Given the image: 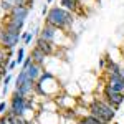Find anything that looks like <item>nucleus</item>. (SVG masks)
I'll list each match as a JSON object with an SVG mask.
<instances>
[{
  "label": "nucleus",
  "mask_w": 124,
  "mask_h": 124,
  "mask_svg": "<svg viewBox=\"0 0 124 124\" xmlns=\"http://www.w3.org/2000/svg\"><path fill=\"white\" fill-rule=\"evenodd\" d=\"M45 23L53 27V28L68 33L73 27V23H75V13H71V12L56 5V7H51L48 10L46 17H45Z\"/></svg>",
  "instance_id": "f257e3e1"
},
{
  "label": "nucleus",
  "mask_w": 124,
  "mask_h": 124,
  "mask_svg": "<svg viewBox=\"0 0 124 124\" xmlns=\"http://www.w3.org/2000/svg\"><path fill=\"white\" fill-rule=\"evenodd\" d=\"M88 111H89V114L93 117H96V119H99V121H103L106 124L114 121V117H116V109L106 101L104 98L93 99L89 108H88Z\"/></svg>",
  "instance_id": "f03ea898"
},
{
  "label": "nucleus",
  "mask_w": 124,
  "mask_h": 124,
  "mask_svg": "<svg viewBox=\"0 0 124 124\" xmlns=\"http://www.w3.org/2000/svg\"><path fill=\"white\" fill-rule=\"evenodd\" d=\"M22 41L20 35H13V33H8L7 30L3 28V25L0 27V46L5 48V50H17L18 43Z\"/></svg>",
  "instance_id": "7ed1b4c3"
},
{
  "label": "nucleus",
  "mask_w": 124,
  "mask_h": 124,
  "mask_svg": "<svg viewBox=\"0 0 124 124\" xmlns=\"http://www.w3.org/2000/svg\"><path fill=\"white\" fill-rule=\"evenodd\" d=\"M8 109H12L17 116H23L25 117V113H27V98L12 93V98H10V103H8Z\"/></svg>",
  "instance_id": "20e7f679"
},
{
  "label": "nucleus",
  "mask_w": 124,
  "mask_h": 124,
  "mask_svg": "<svg viewBox=\"0 0 124 124\" xmlns=\"http://www.w3.org/2000/svg\"><path fill=\"white\" fill-rule=\"evenodd\" d=\"M103 98H104L106 101L114 108L116 111H117V109H119V106L124 103V93H117V91H114V89H111L109 86H104Z\"/></svg>",
  "instance_id": "39448f33"
},
{
  "label": "nucleus",
  "mask_w": 124,
  "mask_h": 124,
  "mask_svg": "<svg viewBox=\"0 0 124 124\" xmlns=\"http://www.w3.org/2000/svg\"><path fill=\"white\" fill-rule=\"evenodd\" d=\"M106 75H108L106 86H109L117 93H124V78L121 76V73L117 71V73H106Z\"/></svg>",
  "instance_id": "423d86ee"
},
{
  "label": "nucleus",
  "mask_w": 124,
  "mask_h": 124,
  "mask_svg": "<svg viewBox=\"0 0 124 124\" xmlns=\"http://www.w3.org/2000/svg\"><path fill=\"white\" fill-rule=\"evenodd\" d=\"M60 7L71 13H78L83 7V2L81 0H60Z\"/></svg>",
  "instance_id": "0eeeda50"
},
{
  "label": "nucleus",
  "mask_w": 124,
  "mask_h": 124,
  "mask_svg": "<svg viewBox=\"0 0 124 124\" xmlns=\"http://www.w3.org/2000/svg\"><path fill=\"white\" fill-rule=\"evenodd\" d=\"M35 46L38 48V50H41L46 56H51L53 53H55V45L53 43H48V41H45V40L41 38V37H37V40H35Z\"/></svg>",
  "instance_id": "6e6552de"
},
{
  "label": "nucleus",
  "mask_w": 124,
  "mask_h": 124,
  "mask_svg": "<svg viewBox=\"0 0 124 124\" xmlns=\"http://www.w3.org/2000/svg\"><path fill=\"white\" fill-rule=\"evenodd\" d=\"M25 71H27V78L37 83V81L40 79V76H41V73H43V66H40V65H37V63H31Z\"/></svg>",
  "instance_id": "1a4fd4ad"
},
{
  "label": "nucleus",
  "mask_w": 124,
  "mask_h": 124,
  "mask_svg": "<svg viewBox=\"0 0 124 124\" xmlns=\"http://www.w3.org/2000/svg\"><path fill=\"white\" fill-rule=\"evenodd\" d=\"M28 15H30V8H27V7H17V5H13V8L10 10V13H8V17L23 20V22H27Z\"/></svg>",
  "instance_id": "9d476101"
},
{
  "label": "nucleus",
  "mask_w": 124,
  "mask_h": 124,
  "mask_svg": "<svg viewBox=\"0 0 124 124\" xmlns=\"http://www.w3.org/2000/svg\"><path fill=\"white\" fill-rule=\"evenodd\" d=\"M30 56H31V61L33 63H37V65H40V66H45V61H46V55L41 51V50H38L37 46H33V50H31V53H30Z\"/></svg>",
  "instance_id": "9b49d317"
},
{
  "label": "nucleus",
  "mask_w": 124,
  "mask_h": 124,
  "mask_svg": "<svg viewBox=\"0 0 124 124\" xmlns=\"http://www.w3.org/2000/svg\"><path fill=\"white\" fill-rule=\"evenodd\" d=\"M78 124H106V123H103V121H99V119L93 117L91 114H86V116H83V117H79Z\"/></svg>",
  "instance_id": "f8f14e48"
},
{
  "label": "nucleus",
  "mask_w": 124,
  "mask_h": 124,
  "mask_svg": "<svg viewBox=\"0 0 124 124\" xmlns=\"http://www.w3.org/2000/svg\"><path fill=\"white\" fill-rule=\"evenodd\" d=\"M17 56H15V61H17V65H22L23 63V60L27 58V55H25V46H20L17 48V53H15Z\"/></svg>",
  "instance_id": "ddd939ff"
},
{
  "label": "nucleus",
  "mask_w": 124,
  "mask_h": 124,
  "mask_svg": "<svg viewBox=\"0 0 124 124\" xmlns=\"http://www.w3.org/2000/svg\"><path fill=\"white\" fill-rule=\"evenodd\" d=\"M25 79H27V71H25V70H20V71H18V76L15 78V88L22 86Z\"/></svg>",
  "instance_id": "4468645a"
},
{
  "label": "nucleus",
  "mask_w": 124,
  "mask_h": 124,
  "mask_svg": "<svg viewBox=\"0 0 124 124\" xmlns=\"http://www.w3.org/2000/svg\"><path fill=\"white\" fill-rule=\"evenodd\" d=\"M35 38V35H33V31H30L28 35H27V38L23 40V46H31V41Z\"/></svg>",
  "instance_id": "2eb2a0df"
},
{
  "label": "nucleus",
  "mask_w": 124,
  "mask_h": 124,
  "mask_svg": "<svg viewBox=\"0 0 124 124\" xmlns=\"http://www.w3.org/2000/svg\"><path fill=\"white\" fill-rule=\"evenodd\" d=\"M12 79H13V75H12V73H8L7 76L3 78V83H2V86H5V88H8V85L12 83Z\"/></svg>",
  "instance_id": "dca6fc26"
},
{
  "label": "nucleus",
  "mask_w": 124,
  "mask_h": 124,
  "mask_svg": "<svg viewBox=\"0 0 124 124\" xmlns=\"http://www.w3.org/2000/svg\"><path fill=\"white\" fill-rule=\"evenodd\" d=\"M31 63H33V61H31V56L28 55V56L23 60V63H22V70H27V68H28L30 65H31Z\"/></svg>",
  "instance_id": "f3484780"
},
{
  "label": "nucleus",
  "mask_w": 124,
  "mask_h": 124,
  "mask_svg": "<svg viewBox=\"0 0 124 124\" xmlns=\"http://www.w3.org/2000/svg\"><path fill=\"white\" fill-rule=\"evenodd\" d=\"M7 109H8V103H7V101H0V116L5 114Z\"/></svg>",
  "instance_id": "a211bd4d"
},
{
  "label": "nucleus",
  "mask_w": 124,
  "mask_h": 124,
  "mask_svg": "<svg viewBox=\"0 0 124 124\" xmlns=\"http://www.w3.org/2000/svg\"><path fill=\"white\" fill-rule=\"evenodd\" d=\"M98 65H99V70H103V71L106 70V65H108V60H106V55H104V56H101V58H99V63H98Z\"/></svg>",
  "instance_id": "6ab92c4d"
},
{
  "label": "nucleus",
  "mask_w": 124,
  "mask_h": 124,
  "mask_svg": "<svg viewBox=\"0 0 124 124\" xmlns=\"http://www.w3.org/2000/svg\"><path fill=\"white\" fill-rule=\"evenodd\" d=\"M17 66H18V65H17V61H15V60H12V61L8 63V66H7V68H8V71L12 73V71H13V70H15Z\"/></svg>",
  "instance_id": "aec40b11"
},
{
  "label": "nucleus",
  "mask_w": 124,
  "mask_h": 124,
  "mask_svg": "<svg viewBox=\"0 0 124 124\" xmlns=\"http://www.w3.org/2000/svg\"><path fill=\"white\" fill-rule=\"evenodd\" d=\"M48 3H45V5H43V8H41V15H43V17H46V13H48Z\"/></svg>",
  "instance_id": "412c9836"
},
{
  "label": "nucleus",
  "mask_w": 124,
  "mask_h": 124,
  "mask_svg": "<svg viewBox=\"0 0 124 124\" xmlns=\"http://www.w3.org/2000/svg\"><path fill=\"white\" fill-rule=\"evenodd\" d=\"M7 93H8V88H5V86H2V94L7 96Z\"/></svg>",
  "instance_id": "4be33fe9"
},
{
  "label": "nucleus",
  "mask_w": 124,
  "mask_h": 124,
  "mask_svg": "<svg viewBox=\"0 0 124 124\" xmlns=\"http://www.w3.org/2000/svg\"><path fill=\"white\" fill-rule=\"evenodd\" d=\"M0 124H8V123H7V119H5V117H3V116H2V117H0Z\"/></svg>",
  "instance_id": "5701e85b"
},
{
  "label": "nucleus",
  "mask_w": 124,
  "mask_h": 124,
  "mask_svg": "<svg viewBox=\"0 0 124 124\" xmlns=\"http://www.w3.org/2000/svg\"><path fill=\"white\" fill-rule=\"evenodd\" d=\"M2 83H3V76L0 75V86H2Z\"/></svg>",
  "instance_id": "b1692460"
},
{
  "label": "nucleus",
  "mask_w": 124,
  "mask_h": 124,
  "mask_svg": "<svg viewBox=\"0 0 124 124\" xmlns=\"http://www.w3.org/2000/svg\"><path fill=\"white\" fill-rule=\"evenodd\" d=\"M46 3L50 5V3H53V0H46Z\"/></svg>",
  "instance_id": "393cba45"
},
{
  "label": "nucleus",
  "mask_w": 124,
  "mask_h": 124,
  "mask_svg": "<svg viewBox=\"0 0 124 124\" xmlns=\"http://www.w3.org/2000/svg\"><path fill=\"white\" fill-rule=\"evenodd\" d=\"M8 2H12V3H13V5H15V0H8Z\"/></svg>",
  "instance_id": "a878e982"
},
{
  "label": "nucleus",
  "mask_w": 124,
  "mask_h": 124,
  "mask_svg": "<svg viewBox=\"0 0 124 124\" xmlns=\"http://www.w3.org/2000/svg\"><path fill=\"white\" fill-rule=\"evenodd\" d=\"M114 124H119V123H114Z\"/></svg>",
  "instance_id": "bb28decb"
}]
</instances>
